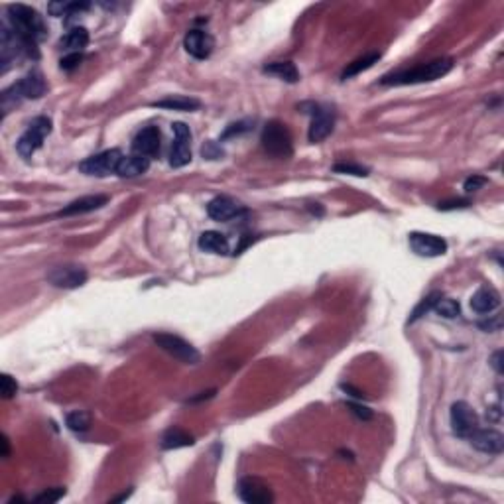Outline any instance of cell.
<instances>
[{"label":"cell","instance_id":"1","mask_svg":"<svg viewBox=\"0 0 504 504\" xmlns=\"http://www.w3.org/2000/svg\"><path fill=\"white\" fill-rule=\"evenodd\" d=\"M8 20H10V26H12L18 42L22 45V52L30 58H38L36 43L43 40L47 32L38 10L24 6V4H12L8 8Z\"/></svg>","mask_w":504,"mask_h":504},{"label":"cell","instance_id":"2","mask_svg":"<svg viewBox=\"0 0 504 504\" xmlns=\"http://www.w3.org/2000/svg\"><path fill=\"white\" fill-rule=\"evenodd\" d=\"M453 69V59L451 58H437L428 63H421L414 69H402L384 75L380 79L382 85H416V83H430L435 79L446 77L447 73Z\"/></svg>","mask_w":504,"mask_h":504},{"label":"cell","instance_id":"3","mask_svg":"<svg viewBox=\"0 0 504 504\" xmlns=\"http://www.w3.org/2000/svg\"><path fill=\"white\" fill-rule=\"evenodd\" d=\"M45 91H47V85H45V79H43V75L40 72H30L26 73L18 83H14L12 87H8L4 93H2V97H0V101H2V111H4V115L18 105V102L22 101V99H40L45 95Z\"/></svg>","mask_w":504,"mask_h":504},{"label":"cell","instance_id":"4","mask_svg":"<svg viewBox=\"0 0 504 504\" xmlns=\"http://www.w3.org/2000/svg\"><path fill=\"white\" fill-rule=\"evenodd\" d=\"M262 148L268 156L272 158H289L294 152V144H292V134H289L288 127L280 120H270L264 130H262Z\"/></svg>","mask_w":504,"mask_h":504},{"label":"cell","instance_id":"5","mask_svg":"<svg viewBox=\"0 0 504 504\" xmlns=\"http://www.w3.org/2000/svg\"><path fill=\"white\" fill-rule=\"evenodd\" d=\"M52 118L47 116H36L24 130V134L18 138L16 150L22 158H32L34 152H38L43 146V140L52 134Z\"/></svg>","mask_w":504,"mask_h":504},{"label":"cell","instance_id":"6","mask_svg":"<svg viewBox=\"0 0 504 504\" xmlns=\"http://www.w3.org/2000/svg\"><path fill=\"white\" fill-rule=\"evenodd\" d=\"M154 343L166 351L168 355H172L173 359L182 360L186 364H197L201 360V355L195 347L188 343L186 339H182L179 335L173 333H156L154 335Z\"/></svg>","mask_w":504,"mask_h":504},{"label":"cell","instance_id":"7","mask_svg":"<svg viewBox=\"0 0 504 504\" xmlns=\"http://www.w3.org/2000/svg\"><path fill=\"white\" fill-rule=\"evenodd\" d=\"M122 152L118 148H111V150H105L101 154H95L91 158L83 160L79 164V170L85 173V175H95V177H107L111 173H116L120 162H122Z\"/></svg>","mask_w":504,"mask_h":504},{"label":"cell","instance_id":"8","mask_svg":"<svg viewBox=\"0 0 504 504\" xmlns=\"http://www.w3.org/2000/svg\"><path fill=\"white\" fill-rule=\"evenodd\" d=\"M451 430L457 437L469 439V435L479 428V418H476L475 410L467 402H455L451 406Z\"/></svg>","mask_w":504,"mask_h":504},{"label":"cell","instance_id":"9","mask_svg":"<svg viewBox=\"0 0 504 504\" xmlns=\"http://www.w3.org/2000/svg\"><path fill=\"white\" fill-rule=\"evenodd\" d=\"M311 124H309V132L307 138L309 142H321L325 140L333 132L335 127V113L331 107H323V105H311Z\"/></svg>","mask_w":504,"mask_h":504},{"label":"cell","instance_id":"10","mask_svg":"<svg viewBox=\"0 0 504 504\" xmlns=\"http://www.w3.org/2000/svg\"><path fill=\"white\" fill-rule=\"evenodd\" d=\"M172 130L175 134V142L170 152V166L184 168L191 162V130L184 122H173Z\"/></svg>","mask_w":504,"mask_h":504},{"label":"cell","instance_id":"11","mask_svg":"<svg viewBox=\"0 0 504 504\" xmlns=\"http://www.w3.org/2000/svg\"><path fill=\"white\" fill-rule=\"evenodd\" d=\"M47 282L56 288H81L87 282V270L83 266H75V264L56 266L54 270L47 272Z\"/></svg>","mask_w":504,"mask_h":504},{"label":"cell","instance_id":"12","mask_svg":"<svg viewBox=\"0 0 504 504\" xmlns=\"http://www.w3.org/2000/svg\"><path fill=\"white\" fill-rule=\"evenodd\" d=\"M239 496L248 504H270L274 501L270 487L259 476H243L239 481Z\"/></svg>","mask_w":504,"mask_h":504},{"label":"cell","instance_id":"13","mask_svg":"<svg viewBox=\"0 0 504 504\" xmlns=\"http://www.w3.org/2000/svg\"><path fill=\"white\" fill-rule=\"evenodd\" d=\"M410 246L416 254L428 256V259L443 256L447 252L446 241L437 234H430V232H412L410 234Z\"/></svg>","mask_w":504,"mask_h":504},{"label":"cell","instance_id":"14","mask_svg":"<svg viewBox=\"0 0 504 504\" xmlns=\"http://www.w3.org/2000/svg\"><path fill=\"white\" fill-rule=\"evenodd\" d=\"M184 47H186V52L191 58L207 59L213 54L215 40L205 30H189L186 38H184Z\"/></svg>","mask_w":504,"mask_h":504},{"label":"cell","instance_id":"15","mask_svg":"<svg viewBox=\"0 0 504 504\" xmlns=\"http://www.w3.org/2000/svg\"><path fill=\"white\" fill-rule=\"evenodd\" d=\"M471 446L475 447L481 453H489V455H498L504 449V435L496 430H479L469 435Z\"/></svg>","mask_w":504,"mask_h":504},{"label":"cell","instance_id":"16","mask_svg":"<svg viewBox=\"0 0 504 504\" xmlns=\"http://www.w3.org/2000/svg\"><path fill=\"white\" fill-rule=\"evenodd\" d=\"M132 152L146 158H152L160 152V130L156 127H146L132 140Z\"/></svg>","mask_w":504,"mask_h":504},{"label":"cell","instance_id":"17","mask_svg":"<svg viewBox=\"0 0 504 504\" xmlns=\"http://www.w3.org/2000/svg\"><path fill=\"white\" fill-rule=\"evenodd\" d=\"M207 213L215 221H231L241 213H245V209L237 201H232L227 195H219L215 199H211L207 205Z\"/></svg>","mask_w":504,"mask_h":504},{"label":"cell","instance_id":"18","mask_svg":"<svg viewBox=\"0 0 504 504\" xmlns=\"http://www.w3.org/2000/svg\"><path fill=\"white\" fill-rule=\"evenodd\" d=\"M109 203L107 195H85V197H79L72 201L65 209H61L58 215L59 217H73V215H85L91 211H97Z\"/></svg>","mask_w":504,"mask_h":504},{"label":"cell","instance_id":"19","mask_svg":"<svg viewBox=\"0 0 504 504\" xmlns=\"http://www.w3.org/2000/svg\"><path fill=\"white\" fill-rule=\"evenodd\" d=\"M501 305V294L492 286H483L471 298V309L476 314H492Z\"/></svg>","mask_w":504,"mask_h":504},{"label":"cell","instance_id":"20","mask_svg":"<svg viewBox=\"0 0 504 504\" xmlns=\"http://www.w3.org/2000/svg\"><path fill=\"white\" fill-rule=\"evenodd\" d=\"M58 45L59 50H63L67 56H69V54H81L87 45H89V32H87L85 28H81V26H77V28L69 30V32L59 40Z\"/></svg>","mask_w":504,"mask_h":504},{"label":"cell","instance_id":"21","mask_svg":"<svg viewBox=\"0 0 504 504\" xmlns=\"http://www.w3.org/2000/svg\"><path fill=\"white\" fill-rule=\"evenodd\" d=\"M148 168H150V158L140 156V154H130V156L122 158L116 173L120 177H138V175L148 172Z\"/></svg>","mask_w":504,"mask_h":504},{"label":"cell","instance_id":"22","mask_svg":"<svg viewBox=\"0 0 504 504\" xmlns=\"http://www.w3.org/2000/svg\"><path fill=\"white\" fill-rule=\"evenodd\" d=\"M199 248L213 254H229V241L221 232L205 231L199 237Z\"/></svg>","mask_w":504,"mask_h":504},{"label":"cell","instance_id":"23","mask_svg":"<svg viewBox=\"0 0 504 504\" xmlns=\"http://www.w3.org/2000/svg\"><path fill=\"white\" fill-rule=\"evenodd\" d=\"M152 105H154V107H158V109H168V111H184V113H188V111H197V109L201 107V102L197 101V99L184 97V95H172V97H168V99H162V101L152 102Z\"/></svg>","mask_w":504,"mask_h":504},{"label":"cell","instance_id":"24","mask_svg":"<svg viewBox=\"0 0 504 504\" xmlns=\"http://www.w3.org/2000/svg\"><path fill=\"white\" fill-rule=\"evenodd\" d=\"M264 72L276 75V77H280V79H284L288 83H298L300 81V72H298V67L292 61H274V63L264 67Z\"/></svg>","mask_w":504,"mask_h":504},{"label":"cell","instance_id":"25","mask_svg":"<svg viewBox=\"0 0 504 504\" xmlns=\"http://www.w3.org/2000/svg\"><path fill=\"white\" fill-rule=\"evenodd\" d=\"M193 443H195L193 437L179 428H170L162 437V449H179V447H189Z\"/></svg>","mask_w":504,"mask_h":504},{"label":"cell","instance_id":"26","mask_svg":"<svg viewBox=\"0 0 504 504\" xmlns=\"http://www.w3.org/2000/svg\"><path fill=\"white\" fill-rule=\"evenodd\" d=\"M380 59V54H366V56H362V58L355 59L353 63H349L343 73H341V79L345 81V79H351V77H355V75H359V73L366 72V69H371L373 65H375L376 61Z\"/></svg>","mask_w":504,"mask_h":504},{"label":"cell","instance_id":"27","mask_svg":"<svg viewBox=\"0 0 504 504\" xmlns=\"http://www.w3.org/2000/svg\"><path fill=\"white\" fill-rule=\"evenodd\" d=\"M65 424L72 432L83 433L89 430L91 426V414L85 412V410H75V412H69L67 418H65Z\"/></svg>","mask_w":504,"mask_h":504},{"label":"cell","instance_id":"28","mask_svg":"<svg viewBox=\"0 0 504 504\" xmlns=\"http://www.w3.org/2000/svg\"><path fill=\"white\" fill-rule=\"evenodd\" d=\"M87 8H89L87 2H52L47 10L54 16H72L73 12H81Z\"/></svg>","mask_w":504,"mask_h":504},{"label":"cell","instance_id":"29","mask_svg":"<svg viewBox=\"0 0 504 504\" xmlns=\"http://www.w3.org/2000/svg\"><path fill=\"white\" fill-rule=\"evenodd\" d=\"M439 298H441V294L439 292H432L430 296H426L421 302L416 305V309H414V314L410 317V323H414L416 319H419L421 316H426L428 311H432L433 307H435V303L439 302Z\"/></svg>","mask_w":504,"mask_h":504},{"label":"cell","instance_id":"30","mask_svg":"<svg viewBox=\"0 0 504 504\" xmlns=\"http://www.w3.org/2000/svg\"><path fill=\"white\" fill-rule=\"evenodd\" d=\"M439 316L447 317V319H451V317H457L459 316V311H461V305L459 302H455V300H451V298H439V302L435 303V307H433Z\"/></svg>","mask_w":504,"mask_h":504},{"label":"cell","instance_id":"31","mask_svg":"<svg viewBox=\"0 0 504 504\" xmlns=\"http://www.w3.org/2000/svg\"><path fill=\"white\" fill-rule=\"evenodd\" d=\"M335 173H349V175H357V177H366L369 175V168L359 166V164H351V162H343V164H335L333 166Z\"/></svg>","mask_w":504,"mask_h":504},{"label":"cell","instance_id":"32","mask_svg":"<svg viewBox=\"0 0 504 504\" xmlns=\"http://www.w3.org/2000/svg\"><path fill=\"white\" fill-rule=\"evenodd\" d=\"M65 487H56V489H47L40 492V494H36L34 496V503H43V504H52V503H58L59 498H63L65 496Z\"/></svg>","mask_w":504,"mask_h":504},{"label":"cell","instance_id":"33","mask_svg":"<svg viewBox=\"0 0 504 504\" xmlns=\"http://www.w3.org/2000/svg\"><path fill=\"white\" fill-rule=\"evenodd\" d=\"M0 392H2V398H6V400H10L18 392V384H16L12 376L2 375V378H0Z\"/></svg>","mask_w":504,"mask_h":504},{"label":"cell","instance_id":"34","mask_svg":"<svg viewBox=\"0 0 504 504\" xmlns=\"http://www.w3.org/2000/svg\"><path fill=\"white\" fill-rule=\"evenodd\" d=\"M252 129V122L250 120H241V122H232L227 127V130L223 132V140H227V138H232V136H237V134H245L248 130Z\"/></svg>","mask_w":504,"mask_h":504},{"label":"cell","instance_id":"35","mask_svg":"<svg viewBox=\"0 0 504 504\" xmlns=\"http://www.w3.org/2000/svg\"><path fill=\"white\" fill-rule=\"evenodd\" d=\"M489 184V179L485 177V175H471V177H467L465 179V184H463V189L467 191V193H473V191H479L481 188H485Z\"/></svg>","mask_w":504,"mask_h":504},{"label":"cell","instance_id":"36","mask_svg":"<svg viewBox=\"0 0 504 504\" xmlns=\"http://www.w3.org/2000/svg\"><path fill=\"white\" fill-rule=\"evenodd\" d=\"M81 59H83V56L81 54H69V56H65V58L61 59L59 63H61V69H65V72H72V69H75L79 63H81Z\"/></svg>","mask_w":504,"mask_h":504},{"label":"cell","instance_id":"37","mask_svg":"<svg viewBox=\"0 0 504 504\" xmlns=\"http://www.w3.org/2000/svg\"><path fill=\"white\" fill-rule=\"evenodd\" d=\"M201 154H203V158L217 160V158H221V156H223V150H221V148H219L215 142H207V144L201 148Z\"/></svg>","mask_w":504,"mask_h":504},{"label":"cell","instance_id":"38","mask_svg":"<svg viewBox=\"0 0 504 504\" xmlns=\"http://www.w3.org/2000/svg\"><path fill=\"white\" fill-rule=\"evenodd\" d=\"M349 408H351V412H353V414H355V416H357L359 419H364V421H366V419L373 418V412H371L366 406H360V404H349Z\"/></svg>","mask_w":504,"mask_h":504},{"label":"cell","instance_id":"39","mask_svg":"<svg viewBox=\"0 0 504 504\" xmlns=\"http://www.w3.org/2000/svg\"><path fill=\"white\" fill-rule=\"evenodd\" d=\"M501 325H503V321H501V317H492L490 321H483V323H479V327L481 329H485V331H498L501 329Z\"/></svg>","mask_w":504,"mask_h":504},{"label":"cell","instance_id":"40","mask_svg":"<svg viewBox=\"0 0 504 504\" xmlns=\"http://www.w3.org/2000/svg\"><path fill=\"white\" fill-rule=\"evenodd\" d=\"M461 207H469V201H465V199H457V201L439 203V209H441V211H451V209H461Z\"/></svg>","mask_w":504,"mask_h":504},{"label":"cell","instance_id":"41","mask_svg":"<svg viewBox=\"0 0 504 504\" xmlns=\"http://www.w3.org/2000/svg\"><path fill=\"white\" fill-rule=\"evenodd\" d=\"M501 359H503V351H496L494 355H492V359H490V364L494 366V371L501 375L503 373V362H501Z\"/></svg>","mask_w":504,"mask_h":504},{"label":"cell","instance_id":"42","mask_svg":"<svg viewBox=\"0 0 504 504\" xmlns=\"http://www.w3.org/2000/svg\"><path fill=\"white\" fill-rule=\"evenodd\" d=\"M2 457H8V453H10V441H8V437L6 435H2Z\"/></svg>","mask_w":504,"mask_h":504}]
</instances>
